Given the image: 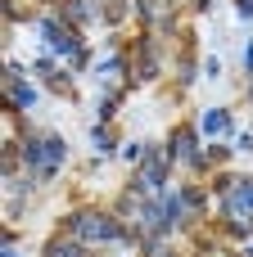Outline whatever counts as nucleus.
I'll use <instances>...</instances> for the list:
<instances>
[{
    "label": "nucleus",
    "mask_w": 253,
    "mask_h": 257,
    "mask_svg": "<svg viewBox=\"0 0 253 257\" xmlns=\"http://www.w3.org/2000/svg\"><path fill=\"white\" fill-rule=\"evenodd\" d=\"M72 230H77L81 244H118V239H122V230H118L109 217H95V212H81V217L72 221Z\"/></svg>",
    "instance_id": "obj_1"
},
{
    "label": "nucleus",
    "mask_w": 253,
    "mask_h": 257,
    "mask_svg": "<svg viewBox=\"0 0 253 257\" xmlns=\"http://www.w3.org/2000/svg\"><path fill=\"white\" fill-rule=\"evenodd\" d=\"M231 212H253V185H235V194H231Z\"/></svg>",
    "instance_id": "obj_2"
},
{
    "label": "nucleus",
    "mask_w": 253,
    "mask_h": 257,
    "mask_svg": "<svg viewBox=\"0 0 253 257\" xmlns=\"http://www.w3.org/2000/svg\"><path fill=\"white\" fill-rule=\"evenodd\" d=\"M195 154V140H190V131H181L177 136V158H190Z\"/></svg>",
    "instance_id": "obj_3"
},
{
    "label": "nucleus",
    "mask_w": 253,
    "mask_h": 257,
    "mask_svg": "<svg viewBox=\"0 0 253 257\" xmlns=\"http://www.w3.org/2000/svg\"><path fill=\"white\" fill-rule=\"evenodd\" d=\"M50 257H81V248H72V244H50Z\"/></svg>",
    "instance_id": "obj_4"
},
{
    "label": "nucleus",
    "mask_w": 253,
    "mask_h": 257,
    "mask_svg": "<svg viewBox=\"0 0 253 257\" xmlns=\"http://www.w3.org/2000/svg\"><path fill=\"white\" fill-rule=\"evenodd\" d=\"M204 126H208V131H222V126H226V113H208Z\"/></svg>",
    "instance_id": "obj_5"
}]
</instances>
